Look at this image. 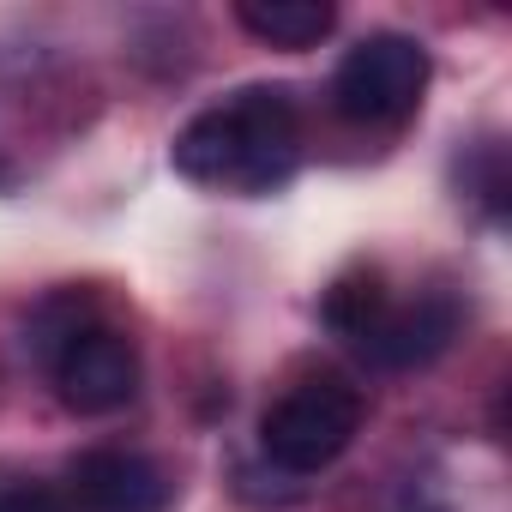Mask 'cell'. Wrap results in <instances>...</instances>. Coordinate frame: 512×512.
Wrapping results in <instances>:
<instances>
[{
	"instance_id": "cell-5",
	"label": "cell",
	"mask_w": 512,
	"mask_h": 512,
	"mask_svg": "<svg viewBox=\"0 0 512 512\" xmlns=\"http://www.w3.org/2000/svg\"><path fill=\"white\" fill-rule=\"evenodd\" d=\"M67 506L73 512H169V476L145 452L97 446L79 452L67 470Z\"/></svg>"
},
{
	"instance_id": "cell-8",
	"label": "cell",
	"mask_w": 512,
	"mask_h": 512,
	"mask_svg": "<svg viewBox=\"0 0 512 512\" xmlns=\"http://www.w3.org/2000/svg\"><path fill=\"white\" fill-rule=\"evenodd\" d=\"M380 308H386V290H380V272H356V278H344L332 296H326V320L356 344L374 320H380Z\"/></svg>"
},
{
	"instance_id": "cell-7",
	"label": "cell",
	"mask_w": 512,
	"mask_h": 512,
	"mask_svg": "<svg viewBox=\"0 0 512 512\" xmlns=\"http://www.w3.org/2000/svg\"><path fill=\"white\" fill-rule=\"evenodd\" d=\"M235 19L272 49H314L338 25V7L332 0H241Z\"/></svg>"
},
{
	"instance_id": "cell-6",
	"label": "cell",
	"mask_w": 512,
	"mask_h": 512,
	"mask_svg": "<svg viewBox=\"0 0 512 512\" xmlns=\"http://www.w3.org/2000/svg\"><path fill=\"white\" fill-rule=\"evenodd\" d=\"M458 338V308L446 296H416L410 308H380V320L356 338V350L374 368H422Z\"/></svg>"
},
{
	"instance_id": "cell-4",
	"label": "cell",
	"mask_w": 512,
	"mask_h": 512,
	"mask_svg": "<svg viewBox=\"0 0 512 512\" xmlns=\"http://www.w3.org/2000/svg\"><path fill=\"white\" fill-rule=\"evenodd\" d=\"M55 386H61V404L79 410V416H109V410H127L133 392H139V350L127 332L115 326H67L55 338Z\"/></svg>"
},
{
	"instance_id": "cell-2",
	"label": "cell",
	"mask_w": 512,
	"mask_h": 512,
	"mask_svg": "<svg viewBox=\"0 0 512 512\" xmlns=\"http://www.w3.org/2000/svg\"><path fill=\"white\" fill-rule=\"evenodd\" d=\"M362 428V392L338 374H320V380H302L290 386L266 422H260V446L278 470L290 476H314L326 470L332 458H344V446L356 440Z\"/></svg>"
},
{
	"instance_id": "cell-9",
	"label": "cell",
	"mask_w": 512,
	"mask_h": 512,
	"mask_svg": "<svg viewBox=\"0 0 512 512\" xmlns=\"http://www.w3.org/2000/svg\"><path fill=\"white\" fill-rule=\"evenodd\" d=\"M0 512H67L49 488L37 482H19V488H0Z\"/></svg>"
},
{
	"instance_id": "cell-3",
	"label": "cell",
	"mask_w": 512,
	"mask_h": 512,
	"mask_svg": "<svg viewBox=\"0 0 512 512\" xmlns=\"http://www.w3.org/2000/svg\"><path fill=\"white\" fill-rule=\"evenodd\" d=\"M428 91V49L404 31L362 37L338 73H332V109L356 127H392L404 121Z\"/></svg>"
},
{
	"instance_id": "cell-1",
	"label": "cell",
	"mask_w": 512,
	"mask_h": 512,
	"mask_svg": "<svg viewBox=\"0 0 512 512\" xmlns=\"http://www.w3.org/2000/svg\"><path fill=\"white\" fill-rule=\"evenodd\" d=\"M175 169L199 187H223V193H272L296 175L302 157V121H296V97L284 85H247L211 109H199L175 145H169Z\"/></svg>"
}]
</instances>
